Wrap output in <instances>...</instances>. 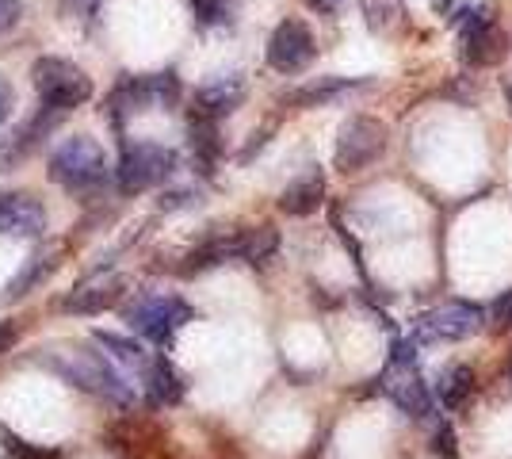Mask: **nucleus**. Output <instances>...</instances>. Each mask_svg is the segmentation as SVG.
Listing matches in <instances>:
<instances>
[{"mask_svg": "<svg viewBox=\"0 0 512 459\" xmlns=\"http://www.w3.org/2000/svg\"><path fill=\"white\" fill-rule=\"evenodd\" d=\"M146 394H150L153 406H172V402L184 398V383H180V375H176V368H172L165 356L157 360L150 383H146Z\"/></svg>", "mask_w": 512, "mask_h": 459, "instance_id": "obj_21", "label": "nucleus"}, {"mask_svg": "<svg viewBox=\"0 0 512 459\" xmlns=\"http://www.w3.org/2000/svg\"><path fill=\"white\" fill-rule=\"evenodd\" d=\"M43 364L50 372H58L65 383L81 387V391L104 394L111 402H134V383L111 364L107 352H88V349H50L43 352Z\"/></svg>", "mask_w": 512, "mask_h": 459, "instance_id": "obj_1", "label": "nucleus"}, {"mask_svg": "<svg viewBox=\"0 0 512 459\" xmlns=\"http://www.w3.org/2000/svg\"><path fill=\"white\" fill-rule=\"evenodd\" d=\"M46 207L27 192H0V234L4 238H43Z\"/></svg>", "mask_w": 512, "mask_h": 459, "instance_id": "obj_12", "label": "nucleus"}, {"mask_svg": "<svg viewBox=\"0 0 512 459\" xmlns=\"http://www.w3.org/2000/svg\"><path fill=\"white\" fill-rule=\"evenodd\" d=\"M451 23H459V46H463V62L467 66H493V62H501V54H505V39H501V31H497V23H493V8H478V12H459V16H451Z\"/></svg>", "mask_w": 512, "mask_h": 459, "instance_id": "obj_10", "label": "nucleus"}, {"mask_svg": "<svg viewBox=\"0 0 512 459\" xmlns=\"http://www.w3.org/2000/svg\"><path fill=\"white\" fill-rule=\"evenodd\" d=\"M176 100H180V81L172 69H165V73H146V77H123L111 92V111L119 123L123 115H134V111L172 108Z\"/></svg>", "mask_w": 512, "mask_h": 459, "instance_id": "obj_7", "label": "nucleus"}, {"mask_svg": "<svg viewBox=\"0 0 512 459\" xmlns=\"http://www.w3.org/2000/svg\"><path fill=\"white\" fill-rule=\"evenodd\" d=\"M241 100H245V77L226 73V77H214L195 92V104H199L195 111L207 115V119H222V115L241 108Z\"/></svg>", "mask_w": 512, "mask_h": 459, "instance_id": "obj_17", "label": "nucleus"}, {"mask_svg": "<svg viewBox=\"0 0 512 459\" xmlns=\"http://www.w3.org/2000/svg\"><path fill=\"white\" fill-rule=\"evenodd\" d=\"M310 4H314L318 12H337V4H341V0H310Z\"/></svg>", "mask_w": 512, "mask_h": 459, "instance_id": "obj_29", "label": "nucleus"}, {"mask_svg": "<svg viewBox=\"0 0 512 459\" xmlns=\"http://www.w3.org/2000/svg\"><path fill=\"white\" fill-rule=\"evenodd\" d=\"M234 257H241V234H234V238H211L188 253V264L180 272L184 276H199V272H211V268L234 261Z\"/></svg>", "mask_w": 512, "mask_h": 459, "instance_id": "obj_19", "label": "nucleus"}, {"mask_svg": "<svg viewBox=\"0 0 512 459\" xmlns=\"http://www.w3.org/2000/svg\"><path fill=\"white\" fill-rule=\"evenodd\" d=\"M432 456L440 459H459V440H455V429H451L448 421H440L436 429H432Z\"/></svg>", "mask_w": 512, "mask_h": 459, "instance_id": "obj_24", "label": "nucleus"}, {"mask_svg": "<svg viewBox=\"0 0 512 459\" xmlns=\"http://www.w3.org/2000/svg\"><path fill=\"white\" fill-rule=\"evenodd\" d=\"M386 153V127L371 115H352L337 134V169L360 173Z\"/></svg>", "mask_w": 512, "mask_h": 459, "instance_id": "obj_9", "label": "nucleus"}, {"mask_svg": "<svg viewBox=\"0 0 512 459\" xmlns=\"http://www.w3.org/2000/svg\"><path fill=\"white\" fill-rule=\"evenodd\" d=\"M505 96H509V108H512V77H505Z\"/></svg>", "mask_w": 512, "mask_h": 459, "instance_id": "obj_30", "label": "nucleus"}, {"mask_svg": "<svg viewBox=\"0 0 512 459\" xmlns=\"http://www.w3.org/2000/svg\"><path fill=\"white\" fill-rule=\"evenodd\" d=\"M46 169H50L54 184H62L65 192H77V196L104 188L107 180H111V173H115L111 161H107L104 146L96 138H88V134L65 138L62 146L50 153V165Z\"/></svg>", "mask_w": 512, "mask_h": 459, "instance_id": "obj_2", "label": "nucleus"}, {"mask_svg": "<svg viewBox=\"0 0 512 459\" xmlns=\"http://www.w3.org/2000/svg\"><path fill=\"white\" fill-rule=\"evenodd\" d=\"M58 264H62V245H43V249H35L27 261H23V268L8 280V287H4V303H16V299H23V295H31L39 284H46L54 272H58Z\"/></svg>", "mask_w": 512, "mask_h": 459, "instance_id": "obj_15", "label": "nucleus"}, {"mask_svg": "<svg viewBox=\"0 0 512 459\" xmlns=\"http://www.w3.org/2000/svg\"><path fill=\"white\" fill-rule=\"evenodd\" d=\"M23 16V4L20 0H0V31H8V27H16Z\"/></svg>", "mask_w": 512, "mask_h": 459, "instance_id": "obj_27", "label": "nucleus"}, {"mask_svg": "<svg viewBox=\"0 0 512 459\" xmlns=\"http://www.w3.org/2000/svg\"><path fill=\"white\" fill-rule=\"evenodd\" d=\"M172 173H176V153H172L169 146L134 142V146H127L123 157H119L115 180H119V192L138 196V192H150L157 184H165Z\"/></svg>", "mask_w": 512, "mask_h": 459, "instance_id": "obj_5", "label": "nucleus"}, {"mask_svg": "<svg viewBox=\"0 0 512 459\" xmlns=\"http://www.w3.org/2000/svg\"><path fill=\"white\" fill-rule=\"evenodd\" d=\"M123 291H127L123 276H96V280H85L81 287H73L58 306H62V314H81V318H88V314H104L107 306L119 303Z\"/></svg>", "mask_w": 512, "mask_h": 459, "instance_id": "obj_14", "label": "nucleus"}, {"mask_svg": "<svg viewBox=\"0 0 512 459\" xmlns=\"http://www.w3.org/2000/svg\"><path fill=\"white\" fill-rule=\"evenodd\" d=\"M20 333H23L20 322H0V356H4V352H12V349H16V341H20Z\"/></svg>", "mask_w": 512, "mask_h": 459, "instance_id": "obj_28", "label": "nucleus"}, {"mask_svg": "<svg viewBox=\"0 0 512 459\" xmlns=\"http://www.w3.org/2000/svg\"><path fill=\"white\" fill-rule=\"evenodd\" d=\"M31 85L39 92V108L54 115H65L92 100V77L65 58H39L31 66Z\"/></svg>", "mask_w": 512, "mask_h": 459, "instance_id": "obj_3", "label": "nucleus"}, {"mask_svg": "<svg viewBox=\"0 0 512 459\" xmlns=\"http://www.w3.org/2000/svg\"><path fill=\"white\" fill-rule=\"evenodd\" d=\"M12 104H16V88H12V81L0 73V127L8 123V115H12Z\"/></svg>", "mask_w": 512, "mask_h": 459, "instance_id": "obj_26", "label": "nucleus"}, {"mask_svg": "<svg viewBox=\"0 0 512 459\" xmlns=\"http://www.w3.org/2000/svg\"><path fill=\"white\" fill-rule=\"evenodd\" d=\"M127 326L134 333H142L153 345H172V337L188 326L195 318V310L180 295H165V291H153V295H138L134 303L123 310Z\"/></svg>", "mask_w": 512, "mask_h": 459, "instance_id": "obj_4", "label": "nucleus"}, {"mask_svg": "<svg viewBox=\"0 0 512 459\" xmlns=\"http://www.w3.org/2000/svg\"><path fill=\"white\" fill-rule=\"evenodd\" d=\"M436 394H440V402H444L448 414H459L470 402V394H474V372H470L467 364L444 368V372H440V383H436Z\"/></svg>", "mask_w": 512, "mask_h": 459, "instance_id": "obj_20", "label": "nucleus"}, {"mask_svg": "<svg viewBox=\"0 0 512 459\" xmlns=\"http://www.w3.org/2000/svg\"><path fill=\"white\" fill-rule=\"evenodd\" d=\"M383 391L406 410L409 417H428L432 414V394L428 383L417 372V349L413 345H394L390 368L383 372Z\"/></svg>", "mask_w": 512, "mask_h": 459, "instance_id": "obj_8", "label": "nucleus"}, {"mask_svg": "<svg viewBox=\"0 0 512 459\" xmlns=\"http://www.w3.org/2000/svg\"><path fill=\"white\" fill-rule=\"evenodd\" d=\"M0 440H4V452L12 459H62V452H54V448H39V444H27L23 437H16V433H0Z\"/></svg>", "mask_w": 512, "mask_h": 459, "instance_id": "obj_23", "label": "nucleus"}, {"mask_svg": "<svg viewBox=\"0 0 512 459\" xmlns=\"http://www.w3.org/2000/svg\"><path fill=\"white\" fill-rule=\"evenodd\" d=\"M279 249V230L276 226H253L241 234V261L264 264L272 261V253Z\"/></svg>", "mask_w": 512, "mask_h": 459, "instance_id": "obj_22", "label": "nucleus"}, {"mask_svg": "<svg viewBox=\"0 0 512 459\" xmlns=\"http://www.w3.org/2000/svg\"><path fill=\"white\" fill-rule=\"evenodd\" d=\"M486 322V310L478 303H463V299H448V303L432 306L413 322V341L425 345H440V341H467L470 333H478Z\"/></svg>", "mask_w": 512, "mask_h": 459, "instance_id": "obj_6", "label": "nucleus"}, {"mask_svg": "<svg viewBox=\"0 0 512 459\" xmlns=\"http://www.w3.org/2000/svg\"><path fill=\"white\" fill-rule=\"evenodd\" d=\"M321 203H325V173H321V165H306V173L295 176V180L283 188L279 211H283V215H295V219H306V215L318 211Z\"/></svg>", "mask_w": 512, "mask_h": 459, "instance_id": "obj_16", "label": "nucleus"}, {"mask_svg": "<svg viewBox=\"0 0 512 459\" xmlns=\"http://www.w3.org/2000/svg\"><path fill=\"white\" fill-rule=\"evenodd\" d=\"M490 314H493V326L497 329H512V287L497 299V303H493Z\"/></svg>", "mask_w": 512, "mask_h": 459, "instance_id": "obj_25", "label": "nucleus"}, {"mask_svg": "<svg viewBox=\"0 0 512 459\" xmlns=\"http://www.w3.org/2000/svg\"><path fill=\"white\" fill-rule=\"evenodd\" d=\"M360 88H367V81H352V77H318V81H310V85L291 88V92L283 96V104H291V108H325V104L341 100L348 92H360Z\"/></svg>", "mask_w": 512, "mask_h": 459, "instance_id": "obj_18", "label": "nucleus"}, {"mask_svg": "<svg viewBox=\"0 0 512 459\" xmlns=\"http://www.w3.org/2000/svg\"><path fill=\"white\" fill-rule=\"evenodd\" d=\"M92 341L111 356V364L127 375L130 383H134V379H138L142 387L150 383V375H153V368H157V360H161V356H150L138 341L119 337V333H104V329H100V333H92Z\"/></svg>", "mask_w": 512, "mask_h": 459, "instance_id": "obj_13", "label": "nucleus"}, {"mask_svg": "<svg viewBox=\"0 0 512 459\" xmlns=\"http://www.w3.org/2000/svg\"><path fill=\"white\" fill-rule=\"evenodd\" d=\"M314 54H318L314 31L302 20H283L268 39V66L276 73H302L314 62Z\"/></svg>", "mask_w": 512, "mask_h": 459, "instance_id": "obj_11", "label": "nucleus"}]
</instances>
